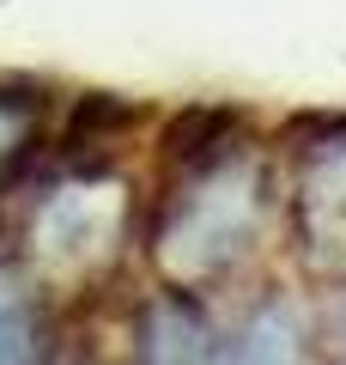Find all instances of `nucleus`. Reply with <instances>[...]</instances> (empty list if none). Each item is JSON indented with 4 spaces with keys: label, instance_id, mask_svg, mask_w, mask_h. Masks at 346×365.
Listing matches in <instances>:
<instances>
[{
    "label": "nucleus",
    "instance_id": "nucleus-1",
    "mask_svg": "<svg viewBox=\"0 0 346 365\" xmlns=\"http://www.w3.org/2000/svg\"><path fill=\"white\" fill-rule=\"evenodd\" d=\"M158 177L140 207V262L152 280L225 299L261 262L285 213L280 153L237 104H189L158 122Z\"/></svg>",
    "mask_w": 346,
    "mask_h": 365
},
{
    "label": "nucleus",
    "instance_id": "nucleus-2",
    "mask_svg": "<svg viewBox=\"0 0 346 365\" xmlns=\"http://www.w3.org/2000/svg\"><path fill=\"white\" fill-rule=\"evenodd\" d=\"M140 207L146 182L122 165V146L43 134L0 195V250L67 317L122 280L128 250L140 244Z\"/></svg>",
    "mask_w": 346,
    "mask_h": 365
},
{
    "label": "nucleus",
    "instance_id": "nucleus-3",
    "mask_svg": "<svg viewBox=\"0 0 346 365\" xmlns=\"http://www.w3.org/2000/svg\"><path fill=\"white\" fill-rule=\"evenodd\" d=\"M285 165V225L310 268H346V116L292 128Z\"/></svg>",
    "mask_w": 346,
    "mask_h": 365
},
{
    "label": "nucleus",
    "instance_id": "nucleus-4",
    "mask_svg": "<svg viewBox=\"0 0 346 365\" xmlns=\"http://www.w3.org/2000/svg\"><path fill=\"white\" fill-rule=\"evenodd\" d=\"M67 347V317L37 287H19L0 311V365H55Z\"/></svg>",
    "mask_w": 346,
    "mask_h": 365
},
{
    "label": "nucleus",
    "instance_id": "nucleus-5",
    "mask_svg": "<svg viewBox=\"0 0 346 365\" xmlns=\"http://www.w3.org/2000/svg\"><path fill=\"white\" fill-rule=\"evenodd\" d=\"M49 98L37 86H0V195L13 189V177L31 165V153L49 134Z\"/></svg>",
    "mask_w": 346,
    "mask_h": 365
},
{
    "label": "nucleus",
    "instance_id": "nucleus-6",
    "mask_svg": "<svg viewBox=\"0 0 346 365\" xmlns=\"http://www.w3.org/2000/svg\"><path fill=\"white\" fill-rule=\"evenodd\" d=\"M55 365H122V359H110V353H91V347H61V353H55Z\"/></svg>",
    "mask_w": 346,
    "mask_h": 365
},
{
    "label": "nucleus",
    "instance_id": "nucleus-7",
    "mask_svg": "<svg viewBox=\"0 0 346 365\" xmlns=\"http://www.w3.org/2000/svg\"><path fill=\"white\" fill-rule=\"evenodd\" d=\"M328 365H346V353H340V359H328Z\"/></svg>",
    "mask_w": 346,
    "mask_h": 365
}]
</instances>
